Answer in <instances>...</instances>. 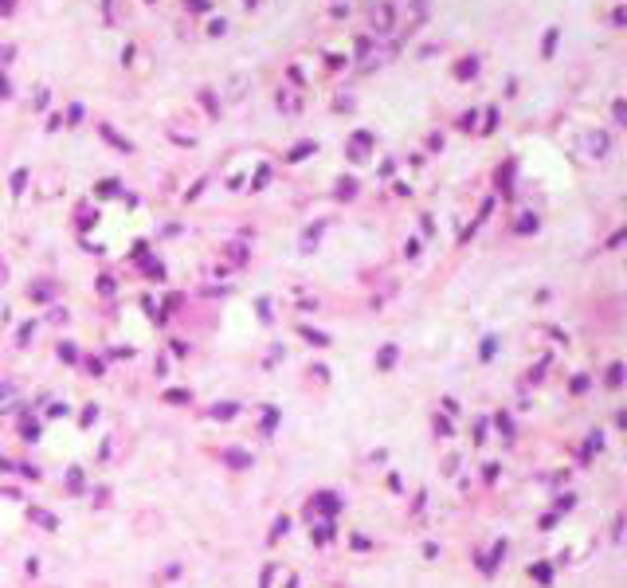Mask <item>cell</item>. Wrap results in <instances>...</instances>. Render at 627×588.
Instances as JSON below:
<instances>
[{
    "instance_id": "1",
    "label": "cell",
    "mask_w": 627,
    "mask_h": 588,
    "mask_svg": "<svg viewBox=\"0 0 627 588\" xmlns=\"http://www.w3.org/2000/svg\"><path fill=\"white\" fill-rule=\"evenodd\" d=\"M208 416L212 420H231V416H239V400H220V404H212Z\"/></svg>"
},
{
    "instance_id": "2",
    "label": "cell",
    "mask_w": 627,
    "mask_h": 588,
    "mask_svg": "<svg viewBox=\"0 0 627 588\" xmlns=\"http://www.w3.org/2000/svg\"><path fill=\"white\" fill-rule=\"evenodd\" d=\"M28 518H31V522H35L40 529H55V526H59V518H55V514H47V510H40V506H31V510H28Z\"/></svg>"
},
{
    "instance_id": "3",
    "label": "cell",
    "mask_w": 627,
    "mask_h": 588,
    "mask_svg": "<svg viewBox=\"0 0 627 588\" xmlns=\"http://www.w3.org/2000/svg\"><path fill=\"white\" fill-rule=\"evenodd\" d=\"M16 384H0V412H12L16 408Z\"/></svg>"
},
{
    "instance_id": "4",
    "label": "cell",
    "mask_w": 627,
    "mask_h": 588,
    "mask_svg": "<svg viewBox=\"0 0 627 588\" xmlns=\"http://www.w3.org/2000/svg\"><path fill=\"white\" fill-rule=\"evenodd\" d=\"M83 486H87L83 470H79V467H71V470H67V490H71V494H83Z\"/></svg>"
},
{
    "instance_id": "5",
    "label": "cell",
    "mask_w": 627,
    "mask_h": 588,
    "mask_svg": "<svg viewBox=\"0 0 627 588\" xmlns=\"http://www.w3.org/2000/svg\"><path fill=\"white\" fill-rule=\"evenodd\" d=\"M102 137H106V141H114V145H118L122 153H134V145H130V141H126L122 133H114V130H110V126H102Z\"/></svg>"
},
{
    "instance_id": "6",
    "label": "cell",
    "mask_w": 627,
    "mask_h": 588,
    "mask_svg": "<svg viewBox=\"0 0 627 588\" xmlns=\"http://www.w3.org/2000/svg\"><path fill=\"white\" fill-rule=\"evenodd\" d=\"M165 400H169V404H188L192 392H188V388H173V392H165Z\"/></svg>"
},
{
    "instance_id": "7",
    "label": "cell",
    "mask_w": 627,
    "mask_h": 588,
    "mask_svg": "<svg viewBox=\"0 0 627 588\" xmlns=\"http://www.w3.org/2000/svg\"><path fill=\"white\" fill-rule=\"evenodd\" d=\"M279 106H283L286 114H294V110H298V102H294V94H290V90H279Z\"/></svg>"
},
{
    "instance_id": "8",
    "label": "cell",
    "mask_w": 627,
    "mask_h": 588,
    "mask_svg": "<svg viewBox=\"0 0 627 588\" xmlns=\"http://www.w3.org/2000/svg\"><path fill=\"white\" fill-rule=\"evenodd\" d=\"M227 463H231V467H247L251 455H247V451H227Z\"/></svg>"
},
{
    "instance_id": "9",
    "label": "cell",
    "mask_w": 627,
    "mask_h": 588,
    "mask_svg": "<svg viewBox=\"0 0 627 588\" xmlns=\"http://www.w3.org/2000/svg\"><path fill=\"white\" fill-rule=\"evenodd\" d=\"M302 338H306V341H314V345H326V341H329L326 334H318V329H302Z\"/></svg>"
},
{
    "instance_id": "10",
    "label": "cell",
    "mask_w": 627,
    "mask_h": 588,
    "mask_svg": "<svg viewBox=\"0 0 627 588\" xmlns=\"http://www.w3.org/2000/svg\"><path fill=\"white\" fill-rule=\"evenodd\" d=\"M31 329H35V325L24 322V325H20V334H16V341H20V345H28V341H31Z\"/></svg>"
},
{
    "instance_id": "11",
    "label": "cell",
    "mask_w": 627,
    "mask_h": 588,
    "mask_svg": "<svg viewBox=\"0 0 627 588\" xmlns=\"http://www.w3.org/2000/svg\"><path fill=\"white\" fill-rule=\"evenodd\" d=\"M270 580H275V565H267V569H263V576H259V588H270Z\"/></svg>"
},
{
    "instance_id": "12",
    "label": "cell",
    "mask_w": 627,
    "mask_h": 588,
    "mask_svg": "<svg viewBox=\"0 0 627 588\" xmlns=\"http://www.w3.org/2000/svg\"><path fill=\"white\" fill-rule=\"evenodd\" d=\"M59 357H63V361H75L79 353H75V345H67V341H63V345H59Z\"/></svg>"
},
{
    "instance_id": "13",
    "label": "cell",
    "mask_w": 627,
    "mask_h": 588,
    "mask_svg": "<svg viewBox=\"0 0 627 588\" xmlns=\"http://www.w3.org/2000/svg\"><path fill=\"white\" fill-rule=\"evenodd\" d=\"M24 180H28V173H24V169H20V173H12V192L24 189Z\"/></svg>"
},
{
    "instance_id": "14",
    "label": "cell",
    "mask_w": 627,
    "mask_h": 588,
    "mask_svg": "<svg viewBox=\"0 0 627 588\" xmlns=\"http://www.w3.org/2000/svg\"><path fill=\"white\" fill-rule=\"evenodd\" d=\"M24 439H40V427L31 424V420H28V424H24Z\"/></svg>"
},
{
    "instance_id": "15",
    "label": "cell",
    "mask_w": 627,
    "mask_h": 588,
    "mask_svg": "<svg viewBox=\"0 0 627 588\" xmlns=\"http://www.w3.org/2000/svg\"><path fill=\"white\" fill-rule=\"evenodd\" d=\"M306 153H314L310 141H306V145H294V149H290V157H306Z\"/></svg>"
},
{
    "instance_id": "16",
    "label": "cell",
    "mask_w": 627,
    "mask_h": 588,
    "mask_svg": "<svg viewBox=\"0 0 627 588\" xmlns=\"http://www.w3.org/2000/svg\"><path fill=\"white\" fill-rule=\"evenodd\" d=\"M267 176H270V169L263 165V169H259V176H255V189H263V185H267Z\"/></svg>"
},
{
    "instance_id": "17",
    "label": "cell",
    "mask_w": 627,
    "mask_h": 588,
    "mask_svg": "<svg viewBox=\"0 0 627 588\" xmlns=\"http://www.w3.org/2000/svg\"><path fill=\"white\" fill-rule=\"evenodd\" d=\"M0 12H12V0H0Z\"/></svg>"
},
{
    "instance_id": "18",
    "label": "cell",
    "mask_w": 627,
    "mask_h": 588,
    "mask_svg": "<svg viewBox=\"0 0 627 588\" xmlns=\"http://www.w3.org/2000/svg\"><path fill=\"white\" fill-rule=\"evenodd\" d=\"M0 94H8V83H4V79H0Z\"/></svg>"
}]
</instances>
